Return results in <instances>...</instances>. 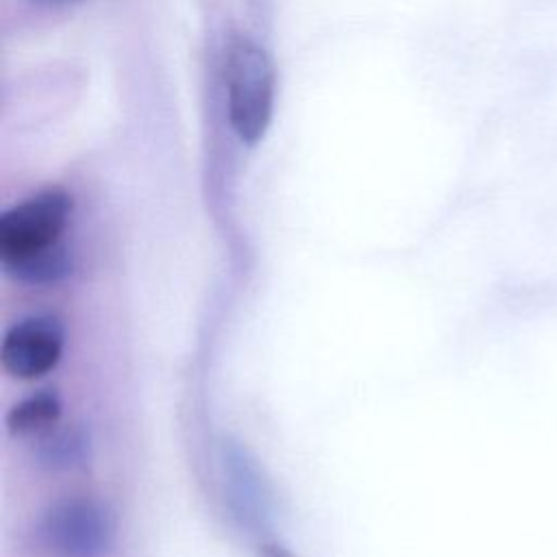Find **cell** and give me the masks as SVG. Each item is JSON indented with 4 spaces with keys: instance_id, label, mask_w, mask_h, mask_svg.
Returning <instances> with one entry per match:
<instances>
[{
    "instance_id": "3",
    "label": "cell",
    "mask_w": 557,
    "mask_h": 557,
    "mask_svg": "<svg viewBox=\"0 0 557 557\" xmlns=\"http://www.w3.org/2000/svg\"><path fill=\"white\" fill-rule=\"evenodd\" d=\"M41 540L59 557H100L113 542V520L100 503L70 498L44 516Z\"/></svg>"
},
{
    "instance_id": "2",
    "label": "cell",
    "mask_w": 557,
    "mask_h": 557,
    "mask_svg": "<svg viewBox=\"0 0 557 557\" xmlns=\"http://www.w3.org/2000/svg\"><path fill=\"white\" fill-rule=\"evenodd\" d=\"M72 198L61 187H48L11 207L0 218V259L2 265L44 252L61 242Z\"/></svg>"
},
{
    "instance_id": "4",
    "label": "cell",
    "mask_w": 557,
    "mask_h": 557,
    "mask_svg": "<svg viewBox=\"0 0 557 557\" xmlns=\"http://www.w3.org/2000/svg\"><path fill=\"white\" fill-rule=\"evenodd\" d=\"M65 331L52 315H33L13 324L0 346L2 368L17 379H39L57 368L63 355Z\"/></svg>"
},
{
    "instance_id": "1",
    "label": "cell",
    "mask_w": 557,
    "mask_h": 557,
    "mask_svg": "<svg viewBox=\"0 0 557 557\" xmlns=\"http://www.w3.org/2000/svg\"><path fill=\"white\" fill-rule=\"evenodd\" d=\"M274 63L252 39L237 35L224 52L226 111L235 135L255 146L263 139L274 111Z\"/></svg>"
},
{
    "instance_id": "7",
    "label": "cell",
    "mask_w": 557,
    "mask_h": 557,
    "mask_svg": "<svg viewBox=\"0 0 557 557\" xmlns=\"http://www.w3.org/2000/svg\"><path fill=\"white\" fill-rule=\"evenodd\" d=\"M89 455L87 433L78 426L50 429L37 446V459L50 468L78 466Z\"/></svg>"
},
{
    "instance_id": "5",
    "label": "cell",
    "mask_w": 557,
    "mask_h": 557,
    "mask_svg": "<svg viewBox=\"0 0 557 557\" xmlns=\"http://www.w3.org/2000/svg\"><path fill=\"white\" fill-rule=\"evenodd\" d=\"M61 409H63L61 398L54 392L44 389L13 405L4 422L11 435H17V437L44 435L57 426L61 418Z\"/></svg>"
},
{
    "instance_id": "9",
    "label": "cell",
    "mask_w": 557,
    "mask_h": 557,
    "mask_svg": "<svg viewBox=\"0 0 557 557\" xmlns=\"http://www.w3.org/2000/svg\"><path fill=\"white\" fill-rule=\"evenodd\" d=\"M265 557H292L287 550H283V548H278V546H270L268 550H265Z\"/></svg>"
},
{
    "instance_id": "6",
    "label": "cell",
    "mask_w": 557,
    "mask_h": 557,
    "mask_svg": "<svg viewBox=\"0 0 557 557\" xmlns=\"http://www.w3.org/2000/svg\"><path fill=\"white\" fill-rule=\"evenodd\" d=\"M7 274L13 278L26 283V285H54L70 276L72 272V255L70 250L59 242L57 246L30 255L20 261L4 263Z\"/></svg>"
},
{
    "instance_id": "8",
    "label": "cell",
    "mask_w": 557,
    "mask_h": 557,
    "mask_svg": "<svg viewBox=\"0 0 557 557\" xmlns=\"http://www.w3.org/2000/svg\"><path fill=\"white\" fill-rule=\"evenodd\" d=\"M37 4H44V7H63V4H72V2H81V0H33Z\"/></svg>"
}]
</instances>
